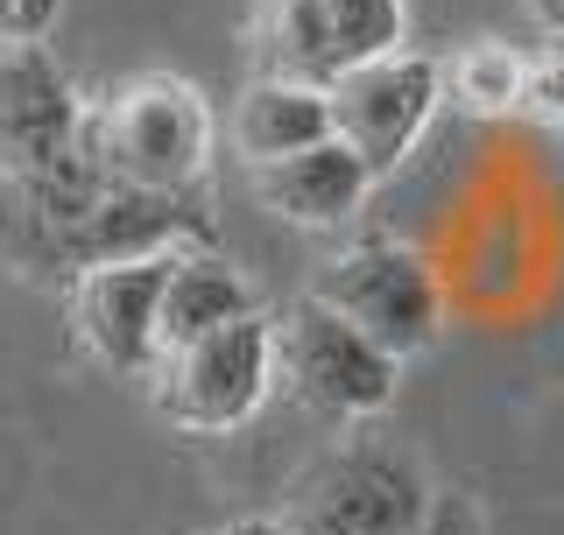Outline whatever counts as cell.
Here are the masks:
<instances>
[{
	"label": "cell",
	"instance_id": "6da1fadb",
	"mask_svg": "<svg viewBox=\"0 0 564 535\" xmlns=\"http://www.w3.org/2000/svg\"><path fill=\"white\" fill-rule=\"evenodd\" d=\"M85 155L106 184L198 190L212 155V113L176 70H134L85 106Z\"/></svg>",
	"mask_w": 564,
	"mask_h": 535
},
{
	"label": "cell",
	"instance_id": "7a4b0ae2",
	"mask_svg": "<svg viewBox=\"0 0 564 535\" xmlns=\"http://www.w3.org/2000/svg\"><path fill=\"white\" fill-rule=\"evenodd\" d=\"M437 507V487L416 451L388 437H339L304 466L269 522L282 535H416Z\"/></svg>",
	"mask_w": 564,
	"mask_h": 535
},
{
	"label": "cell",
	"instance_id": "3957f363",
	"mask_svg": "<svg viewBox=\"0 0 564 535\" xmlns=\"http://www.w3.org/2000/svg\"><path fill=\"white\" fill-rule=\"evenodd\" d=\"M395 373L402 360H388L360 325H346L311 290L275 310V387H290L311 416H332V423L381 416L395 402Z\"/></svg>",
	"mask_w": 564,
	"mask_h": 535
},
{
	"label": "cell",
	"instance_id": "277c9868",
	"mask_svg": "<svg viewBox=\"0 0 564 535\" xmlns=\"http://www.w3.org/2000/svg\"><path fill=\"white\" fill-rule=\"evenodd\" d=\"M149 395H155V416L176 423V430H198V437L240 430L275 395V317L247 310L234 325L163 352L149 367Z\"/></svg>",
	"mask_w": 564,
	"mask_h": 535
},
{
	"label": "cell",
	"instance_id": "5b68a950",
	"mask_svg": "<svg viewBox=\"0 0 564 535\" xmlns=\"http://www.w3.org/2000/svg\"><path fill=\"white\" fill-rule=\"evenodd\" d=\"M410 35V0H261L254 57L261 78L339 85L346 70L395 57Z\"/></svg>",
	"mask_w": 564,
	"mask_h": 535
},
{
	"label": "cell",
	"instance_id": "8992f818",
	"mask_svg": "<svg viewBox=\"0 0 564 535\" xmlns=\"http://www.w3.org/2000/svg\"><path fill=\"white\" fill-rule=\"evenodd\" d=\"M317 303L360 325L388 360H416L431 352L437 338V317H445V296H437V275L416 247H395V240H360L346 254H332L311 282Z\"/></svg>",
	"mask_w": 564,
	"mask_h": 535
},
{
	"label": "cell",
	"instance_id": "52a82bcc",
	"mask_svg": "<svg viewBox=\"0 0 564 535\" xmlns=\"http://www.w3.org/2000/svg\"><path fill=\"white\" fill-rule=\"evenodd\" d=\"M325 99H332V141H346L367 163V176H388L445 106V70L416 50H395V57H375L346 70L339 85H325Z\"/></svg>",
	"mask_w": 564,
	"mask_h": 535
},
{
	"label": "cell",
	"instance_id": "ba28073f",
	"mask_svg": "<svg viewBox=\"0 0 564 535\" xmlns=\"http://www.w3.org/2000/svg\"><path fill=\"white\" fill-rule=\"evenodd\" d=\"M85 155V99L43 43L0 50V176H50Z\"/></svg>",
	"mask_w": 564,
	"mask_h": 535
},
{
	"label": "cell",
	"instance_id": "9c48e42d",
	"mask_svg": "<svg viewBox=\"0 0 564 535\" xmlns=\"http://www.w3.org/2000/svg\"><path fill=\"white\" fill-rule=\"evenodd\" d=\"M163 282L170 254L149 261H106L70 275V331L106 373H149L155 367V325H163Z\"/></svg>",
	"mask_w": 564,
	"mask_h": 535
},
{
	"label": "cell",
	"instance_id": "30bf717a",
	"mask_svg": "<svg viewBox=\"0 0 564 535\" xmlns=\"http://www.w3.org/2000/svg\"><path fill=\"white\" fill-rule=\"evenodd\" d=\"M212 247V219L198 211V190H141V184H99L93 211L78 219L70 261L106 268V261H149V254H184Z\"/></svg>",
	"mask_w": 564,
	"mask_h": 535
},
{
	"label": "cell",
	"instance_id": "8fae6325",
	"mask_svg": "<svg viewBox=\"0 0 564 535\" xmlns=\"http://www.w3.org/2000/svg\"><path fill=\"white\" fill-rule=\"evenodd\" d=\"M367 190H375L367 163L346 149V141H332V134L254 170V198L269 205L282 226H304V233H332V226H346L352 211L367 205Z\"/></svg>",
	"mask_w": 564,
	"mask_h": 535
},
{
	"label": "cell",
	"instance_id": "7c38bea8",
	"mask_svg": "<svg viewBox=\"0 0 564 535\" xmlns=\"http://www.w3.org/2000/svg\"><path fill=\"white\" fill-rule=\"evenodd\" d=\"M261 310L254 290H247V275L234 261L219 254V247H184V254H170V282H163V325H155V360L176 346H191V338L234 325V317Z\"/></svg>",
	"mask_w": 564,
	"mask_h": 535
},
{
	"label": "cell",
	"instance_id": "4fadbf2b",
	"mask_svg": "<svg viewBox=\"0 0 564 535\" xmlns=\"http://www.w3.org/2000/svg\"><path fill=\"white\" fill-rule=\"evenodd\" d=\"M332 134V99L317 85H296V78H247L240 99H234V149L247 163H275V155H296L311 141Z\"/></svg>",
	"mask_w": 564,
	"mask_h": 535
},
{
	"label": "cell",
	"instance_id": "5bb4252c",
	"mask_svg": "<svg viewBox=\"0 0 564 535\" xmlns=\"http://www.w3.org/2000/svg\"><path fill=\"white\" fill-rule=\"evenodd\" d=\"M445 70V99H458L466 113H516L522 106V78H529V57L516 43H466L452 64H437Z\"/></svg>",
	"mask_w": 564,
	"mask_h": 535
},
{
	"label": "cell",
	"instance_id": "9a60e30c",
	"mask_svg": "<svg viewBox=\"0 0 564 535\" xmlns=\"http://www.w3.org/2000/svg\"><path fill=\"white\" fill-rule=\"evenodd\" d=\"M516 113H529V120H543L551 134H564V50L557 57H529V78H522V106Z\"/></svg>",
	"mask_w": 564,
	"mask_h": 535
},
{
	"label": "cell",
	"instance_id": "2e32d148",
	"mask_svg": "<svg viewBox=\"0 0 564 535\" xmlns=\"http://www.w3.org/2000/svg\"><path fill=\"white\" fill-rule=\"evenodd\" d=\"M64 0H0V50H29L57 29Z\"/></svg>",
	"mask_w": 564,
	"mask_h": 535
},
{
	"label": "cell",
	"instance_id": "e0dca14e",
	"mask_svg": "<svg viewBox=\"0 0 564 535\" xmlns=\"http://www.w3.org/2000/svg\"><path fill=\"white\" fill-rule=\"evenodd\" d=\"M529 8H536V22H543V35H551V43L564 50V0H529Z\"/></svg>",
	"mask_w": 564,
	"mask_h": 535
},
{
	"label": "cell",
	"instance_id": "ac0fdd59",
	"mask_svg": "<svg viewBox=\"0 0 564 535\" xmlns=\"http://www.w3.org/2000/svg\"><path fill=\"white\" fill-rule=\"evenodd\" d=\"M219 535H282L275 522H261V514H254V522H234V528H219Z\"/></svg>",
	"mask_w": 564,
	"mask_h": 535
}]
</instances>
